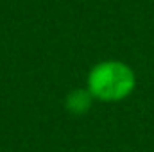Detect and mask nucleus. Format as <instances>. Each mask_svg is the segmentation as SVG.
<instances>
[{"label":"nucleus","mask_w":154,"mask_h":152,"mask_svg":"<svg viewBox=\"0 0 154 152\" xmlns=\"http://www.w3.org/2000/svg\"><path fill=\"white\" fill-rule=\"evenodd\" d=\"M134 84V72L120 61L99 63L88 75V91L91 97L106 102H116L129 97Z\"/></svg>","instance_id":"obj_1"},{"label":"nucleus","mask_w":154,"mask_h":152,"mask_svg":"<svg viewBox=\"0 0 154 152\" xmlns=\"http://www.w3.org/2000/svg\"><path fill=\"white\" fill-rule=\"evenodd\" d=\"M91 93L88 90H75L72 91L68 97H66V108L72 111V113H86L91 106Z\"/></svg>","instance_id":"obj_2"}]
</instances>
